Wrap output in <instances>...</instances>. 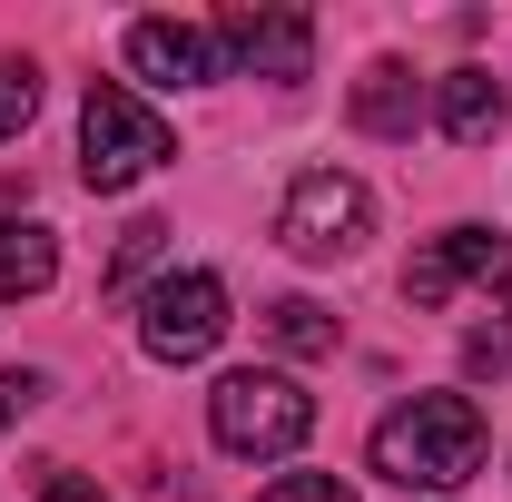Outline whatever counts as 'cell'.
Masks as SVG:
<instances>
[{
    "label": "cell",
    "mask_w": 512,
    "mask_h": 502,
    "mask_svg": "<svg viewBox=\"0 0 512 502\" xmlns=\"http://www.w3.org/2000/svg\"><path fill=\"white\" fill-rule=\"evenodd\" d=\"M375 473L404 493H453L483 473V414L473 394H414L375 424Z\"/></svg>",
    "instance_id": "1"
},
{
    "label": "cell",
    "mask_w": 512,
    "mask_h": 502,
    "mask_svg": "<svg viewBox=\"0 0 512 502\" xmlns=\"http://www.w3.org/2000/svg\"><path fill=\"white\" fill-rule=\"evenodd\" d=\"M207 434L227 443L237 463H276V453H296V443L316 434V394L296 375H276V365H237V375H217V394H207Z\"/></svg>",
    "instance_id": "2"
},
{
    "label": "cell",
    "mask_w": 512,
    "mask_h": 502,
    "mask_svg": "<svg viewBox=\"0 0 512 502\" xmlns=\"http://www.w3.org/2000/svg\"><path fill=\"white\" fill-rule=\"evenodd\" d=\"M168 158H178L168 119H158L148 99H128L119 79H99L89 109H79V178H89L99 197H119V188H138L148 168H168Z\"/></svg>",
    "instance_id": "3"
},
{
    "label": "cell",
    "mask_w": 512,
    "mask_h": 502,
    "mask_svg": "<svg viewBox=\"0 0 512 502\" xmlns=\"http://www.w3.org/2000/svg\"><path fill=\"white\" fill-rule=\"evenodd\" d=\"M276 237L296 256H355L365 237H375V197H365V178H345V168H306L296 188H286V207H276Z\"/></svg>",
    "instance_id": "4"
},
{
    "label": "cell",
    "mask_w": 512,
    "mask_h": 502,
    "mask_svg": "<svg viewBox=\"0 0 512 502\" xmlns=\"http://www.w3.org/2000/svg\"><path fill=\"white\" fill-rule=\"evenodd\" d=\"M217 335H227V286H217L207 266H188V276H158V286H148L138 345H148L158 365H197Z\"/></svg>",
    "instance_id": "5"
},
{
    "label": "cell",
    "mask_w": 512,
    "mask_h": 502,
    "mask_svg": "<svg viewBox=\"0 0 512 502\" xmlns=\"http://www.w3.org/2000/svg\"><path fill=\"white\" fill-rule=\"evenodd\" d=\"M453 286H512V237L503 227H444L434 247H414L404 296H414V306H444Z\"/></svg>",
    "instance_id": "6"
},
{
    "label": "cell",
    "mask_w": 512,
    "mask_h": 502,
    "mask_svg": "<svg viewBox=\"0 0 512 502\" xmlns=\"http://www.w3.org/2000/svg\"><path fill=\"white\" fill-rule=\"evenodd\" d=\"M217 50L256 79H306L316 69V20L306 10H227L217 20Z\"/></svg>",
    "instance_id": "7"
},
{
    "label": "cell",
    "mask_w": 512,
    "mask_h": 502,
    "mask_svg": "<svg viewBox=\"0 0 512 502\" xmlns=\"http://www.w3.org/2000/svg\"><path fill=\"white\" fill-rule=\"evenodd\" d=\"M128 69L158 79V89H197V79H217V30H197V20H128Z\"/></svg>",
    "instance_id": "8"
},
{
    "label": "cell",
    "mask_w": 512,
    "mask_h": 502,
    "mask_svg": "<svg viewBox=\"0 0 512 502\" xmlns=\"http://www.w3.org/2000/svg\"><path fill=\"white\" fill-rule=\"evenodd\" d=\"M434 119H444L453 148H483V138L512 119V99H503L493 69H444V79H434Z\"/></svg>",
    "instance_id": "9"
},
{
    "label": "cell",
    "mask_w": 512,
    "mask_h": 502,
    "mask_svg": "<svg viewBox=\"0 0 512 502\" xmlns=\"http://www.w3.org/2000/svg\"><path fill=\"white\" fill-rule=\"evenodd\" d=\"M345 109H355V128H365V138H414L424 89H414V69H404V60H375L365 79H355V99H345Z\"/></svg>",
    "instance_id": "10"
},
{
    "label": "cell",
    "mask_w": 512,
    "mask_h": 502,
    "mask_svg": "<svg viewBox=\"0 0 512 502\" xmlns=\"http://www.w3.org/2000/svg\"><path fill=\"white\" fill-rule=\"evenodd\" d=\"M50 276H60V237L30 227V217H0V306L50 296Z\"/></svg>",
    "instance_id": "11"
},
{
    "label": "cell",
    "mask_w": 512,
    "mask_h": 502,
    "mask_svg": "<svg viewBox=\"0 0 512 502\" xmlns=\"http://www.w3.org/2000/svg\"><path fill=\"white\" fill-rule=\"evenodd\" d=\"M168 247H178V227H168V217H138V227L119 237V256H109V276H99V296H109V306H128V296H138V276H148Z\"/></svg>",
    "instance_id": "12"
},
{
    "label": "cell",
    "mask_w": 512,
    "mask_h": 502,
    "mask_svg": "<svg viewBox=\"0 0 512 502\" xmlns=\"http://www.w3.org/2000/svg\"><path fill=\"white\" fill-rule=\"evenodd\" d=\"M266 335H276L286 355H335V315H325L316 296H276V306H266Z\"/></svg>",
    "instance_id": "13"
},
{
    "label": "cell",
    "mask_w": 512,
    "mask_h": 502,
    "mask_svg": "<svg viewBox=\"0 0 512 502\" xmlns=\"http://www.w3.org/2000/svg\"><path fill=\"white\" fill-rule=\"evenodd\" d=\"M256 502H355V493H345L335 473H276V483H266Z\"/></svg>",
    "instance_id": "14"
},
{
    "label": "cell",
    "mask_w": 512,
    "mask_h": 502,
    "mask_svg": "<svg viewBox=\"0 0 512 502\" xmlns=\"http://www.w3.org/2000/svg\"><path fill=\"white\" fill-rule=\"evenodd\" d=\"M30 109H40V79H30V69H0V138H20Z\"/></svg>",
    "instance_id": "15"
},
{
    "label": "cell",
    "mask_w": 512,
    "mask_h": 502,
    "mask_svg": "<svg viewBox=\"0 0 512 502\" xmlns=\"http://www.w3.org/2000/svg\"><path fill=\"white\" fill-rule=\"evenodd\" d=\"M40 394H50V384L30 375V365H10V375H0V434H10V424H20V414H30Z\"/></svg>",
    "instance_id": "16"
},
{
    "label": "cell",
    "mask_w": 512,
    "mask_h": 502,
    "mask_svg": "<svg viewBox=\"0 0 512 502\" xmlns=\"http://www.w3.org/2000/svg\"><path fill=\"white\" fill-rule=\"evenodd\" d=\"M463 365H473V375H503L512 365V325H483V335L463 345Z\"/></svg>",
    "instance_id": "17"
},
{
    "label": "cell",
    "mask_w": 512,
    "mask_h": 502,
    "mask_svg": "<svg viewBox=\"0 0 512 502\" xmlns=\"http://www.w3.org/2000/svg\"><path fill=\"white\" fill-rule=\"evenodd\" d=\"M50 502H109V493H89L79 473H50Z\"/></svg>",
    "instance_id": "18"
}]
</instances>
